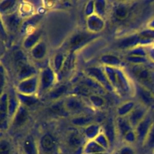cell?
I'll use <instances>...</instances> for the list:
<instances>
[{"label": "cell", "instance_id": "1", "mask_svg": "<svg viewBox=\"0 0 154 154\" xmlns=\"http://www.w3.org/2000/svg\"><path fill=\"white\" fill-rule=\"evenodd\" d=\"M153 122L154 121L153 120L152 117L147 114L138 124L134 129L137 136V141L143 145Z\"/></svg>", "mask_w": 154, "mask_h": 154}, {"label": "cell", "instance_id": "2", "mask_svg": "<svg viewBox=\"0 0 154 154\" xmlns=\"http://www.w3.org/2000/svg\"><path fill=\"white\" fill-rule=\"evenodd\" d=\"M66 142L67 147L73 152H76L81 148L82 149L85 144L84 143V136L76 131L71 132L67 137Z\"/></svg>", "mask_w": 154, "mask_h": 154}, {"label": "cell", "instance_id": "3", "mask_svg": "<svg viewBox=\"0 0 154 154\" xmlns=\"http://www.w3.org/2000/svg\"><path fill=\"white\" fill-rule=\"evenodd\" d=\"M132 72L141 85L147 87V85L150 83L152 81L151 72L143 64H135L132 69Z\"/></svg>", "mask_w": 154, "mask_h": 154}, {"label": "cell", "instance_id": "4", "mask_svg": "<svg viewBox=\"0 0 154 154\" xmlns=\"http://www.w3.org/2000/svg\"><path fill=\"white\" fill-rule=\"evenodd\" d=\"M38 145L40 153L43 154H54L57 150V141L49 134L43 135Z\"/></svg>", "mask_w": 154, "mask_h": 154}, {"label": "cell", "instance_id": "5", "mask_svg": "<svg viewBox=\"0 0 154 154\" xmlns=\"http://www.w3.org/2000/svg\"><path fill=\"white\" fill-rule=\"evenodd\" d=\"M148 107L143 104H141L133 109L129 113V121L134 129L138 125V124L146 117L147 114Z\"/></svg>", "mask_w": 154, "mask_h": 154}, {"label": "cell", "instance_id": "6", "mask_svg": "<svg viewBox=\"0 0 154 154\" xmlns=\"http://www.w3.org/2000/svg\"><path fill=\"white\" fill-rule=\"evenodd\" d=\"M20 151L22 154H41L39 145L31 136H28L23 140Z\"/></svg>", "mask_w": 154, "mask_h": 154}, {"label": "cell", "instance_id": "7", "mask_svg": "<svg viewBox=\"0 0 154 154\" xmlns=\"http://www.w3.org/2000/svg\"><path fill=\"white\" fill-rule=\"evenodd\" d=\"M137 90L142 104L147 107L154 105V93L150 88L140 84L138 86Z\"/></svg>", "mask_w": 154, "mask_h": 154}, {"label": "cell", "instance_id": "8", "mask_svg": "<svg viewBox=\"0 0 154 154\" xmlns=\"http://www.w3.org/2000/svg\"><path fill=\"white\" fill-rule=\"evenodd\" d=\"M104 151H108L98 144L94 140L87 141L82 149V154H93Z\"/></svg>", "mask_w": 154, "mask_h": 154}, {"label": "cell", "instance_id": "9", "mask_svg": "<svg viewBox=\"0 0 154 154\" xmlns=\"http://www.w3.org/2000/svg\"><path fill=\"white\" fill-rule=\"evenodd\" d=\"M117 127L119 133L123 138L128 132L134 129L131 126L129 119H126L125 118H121L119 120Z\"/></svg>", "mask_w": 154, "mask_h": 154}, {"label": "cell", "instance_id": "10", "mask_svg": "<svg viewBox=\"0 0 154 154\" xmlns=\"http://www.w3.org/2000/svg\"><path fill=\"white\" fill-rule=\"evenodd\" d=\"M138 45H140V37L139 34L131 35L125 38L120 43V46L126 48H135Z\"/></svg>", "mask_w": 154, "mask_h": 154}, {"label": "cell", "instance_id": "11", "mask_svg": "<svg viewBox=\"0 0 154 154\" xmlns=\"http://www.w3.org/2000/svg\"><path fill=\"white\" fill-rule=\"evenodd\" d=\"M148 150L154 151V122L143 145Z\"/></svg>", "mask_w": 154, "mask_h": 154}, {"label": "cell", "instance_id": "12", "mask_svg": "<svg viewBox=\"0 0 154 154\" xmlns=\"http://www.w3.org/2000/svg\"><path fill=\"white\" fill-rule=\"evenodd\" d=\"M0 154H14V149L11 143L7 139H1L0 142Z\"/></svg>", "mask_w": 154, "mask_h": 154}, {"label": "cell", "instance_id": "13", "mask_svg": "<svg viewBox=\"0 0 154 154\" xmlns=\"http://www.w3.org/2000/svg\"><path fill=\"white\" fill-rule=\"evenodd\" d=\"M27 119V114L25 110H20L14 117L13 125L15 126H20L23 125Z\"/></svg>", "mask_w": 154, "mask_h": 154}, {"label": "cell", "instance_id": "14", "mask_svg": "<svg viewBox=\"0 0 154 154\" xmlns=\"http://www.w3.org/2000/svg\"><path fill=\"white\" fill-rule=\"evenodd\" d=\"M85 137L88 140H94L99 134L98 133V127L96 126H90L86 128L85 131Z\"/></svg>", "mask_w": 154, "mask_h": 154}, {"label": "cell", "instance_id": "15", "mask_svg": "<svg viewBox=\"0 0 154 154\" xmlns=\"http://www.w3.org/2000/svg\"><path fill=\"white\" fill-rule=\"evenodd\" d=\"M94 140L101 146H102L105 149H106V150H109V148L110 147L111 144L108 138L105 134H99L96 137Z\"/></svg>", "mask_w": 154, "mask_h": 154}, {"label": "cell", "instance_id": "16", "mask_svg": "<svg viewBox=\"0 0 154 154\" xmlns=\"http://www.w3.org/2000/svg\"><path fill=\"white\" fill-rule=\"evenodd\" d=\"M116 154H136V151L131 144H126L117 149Z\"/></svg>", "mask_w": 154, "mask_h": 154}, {"label": "cell", "instance_id": "17", "mask_svg": "<svg viewBox=\"0 0 154 154\" xmlns=\"http://www.w3.org/2000/svg\"><path fill=\"white\" fill-rule=\"evenodd\" d=\"M45 53V46L43 43H39L32 50V54L37 58H42Z\"/></svg>", "mask_w": 154, "mask_h": 154}, {"label": "cell", "instance_id": "18", "mask_svg": "<svg viewBox=\"0 0 154 154\" xmlns=\"http://www.w3.org/2000/svg\"><path fill=\"white\" fill-rule=\"evenodd\" d=\"M116 17L119 20L125 19L128 15V9L125 6H121L116 10Z\"/></svg>", "mask_w": 154, "mask_h": 154}, {"label": "cell", "instance_id": "19", "mask_svg": "<svg viewBox=\"0 0 154 154\" xmlns=\"http://www.w3.org/2000/svg\"><path fill=\"white\" fill-rule=\"evenodd\" d=\"M87 38V36L84 34H78L74 36L70 42L72 47L74 48L80 45L84 40Z\"/></svg>", "mask_w": 154, "mask_h": 154}, {"label": "cell", "instance_id": "20", "mask_svg": "<svg viewBox=\"0 0 154 154\" xmlns=\"http://www.w3.org/2000/svg\"><path fill=\"white\" fill-rule=\"evenodd\" d=\"M130 55L146 57L147 56V52L143 46H137L134 48L130 53Z\"/></svg>", "mask_w": 154, "mask_h": 154}, {"label": "cell", "instance_id": "21", "mask_svg": "<svg viewBox=\"0 0 154 154\" xmlns=\"http://www.w3.org/2000/svg\"><path fill=\"white\" fill-rule=\"evenodd\" d=\"M128 60L130 62L135 63L136 64H143L147 63V57L134 56V55H129L128 57Z\"/></svg>", "mask_w": 154, "mask_h": 154}, {"label": "cell", "instance_id": "22", "mask_svg": "<svg viewBox=\"0 0 154 154\" xmlns=\"http://www.w3.org/2000/svg\"><path fill=\"white\" fill-rule=\"evenodd\" d=\"M139 35L142 38H147L154 41V29L147 28V29L141 31L139 33Z\"/></svg>", "mask_w": 154, "mask_h": 154}, {"label": "cell", "instance_id": "23", "mask_svg": "<svg viewBox=\"0 0 154 154\" xmlns=\"http://www.w3.org/2000/svg\"><path fill=\"white\" fill-rule=\"evenodd\" d=\"M147 57L151 61L154 63V46H151L147 51Z\"/></svg>", "mask_w": 154, "mask_h": 154}, {"label": "cell", "instance_id": "24", "mask_svg": "<svg viewBox=\"0 0 154 154\" xmlns=\"http://www.w3.org/2000/svg\"><path fill=\"white\" fill-rule=\"evenodd\" d=\"M9 19L10 20L8 22V23L10 25V26L13 28H16V26L17 25V19H16V17H10Z\"/></svg>", "mask_w": 154, "mask_h": 154}, {"label": "cell", "instance_id": "25", "mask_svg": "<svg viewBox=\"0 0 154 154\" xmlns=\"http://www.w3.org/2000/svg\"><path fill=\"white\" fill-rule=\"evenodd\" d=\"M147 26L148 28L154 29V17H153L149 21V22L147 23Z\"/></svg>", "mask_w": 154, "mask_h": 154}, {"label": "cell", "instance_id": "26", "mask_svg": "<svg viewBox=\"0 0 154 154\" xmlns=\"http://www.w3.org/2000/svg\"><path fill=\"white\" fill-rule=\"evenodd\" d=\"M13 3V1H5V2H4V4H5V5H1V8L5 9L7 8H8L11 5H12Z\"/></svg>", "mask_w": 154, "mask_h": 154}, {"label": "cell", "instance_id": "27", "mask_svg": "<svg viewBox=\"0 0 154 154\" xmlns=\"http://www.w3.org/2000/svg\"><path fill=\"white\" fill-rule=\"evenodd\" d=\"M93 154H110V153L108 151H104V152H101L96 153H93Z\"/></svg>", "mask_w": 154, "mask_h": 154}, {"label": "cell", "instance_id": "28", "mask_svg": "<svg viewBox=\"0 0 154 154\" xmlns=\"http://www.w3.org/2000/svg\"><path fill=\"white\" fill-rule=\"evenodd\" d=\"M19 154H22V153H19Z\"/></svg>", "mask_w": 154, "mask_h": 154}]
</instances>
